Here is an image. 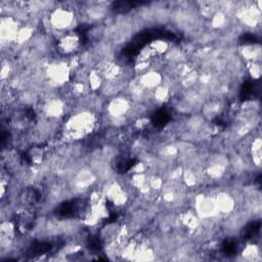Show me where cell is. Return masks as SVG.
Wrapping results in <instances>:
<instances>
[{"label": "cell", "instance_id": "cell-1", "mask_svg": "<svg viewBox=\"0 0 262 262\" xmlns=\"http://www.w3.org/2000/svg\"><path fill=\"white\" fill-rule=\"evenodd\" d=\"M73 21V15L69 10L57 9L51 15V23L57 29H64Z\"/></svg>", "mask_w": 262, "mask_h": 262}]
</instances>
